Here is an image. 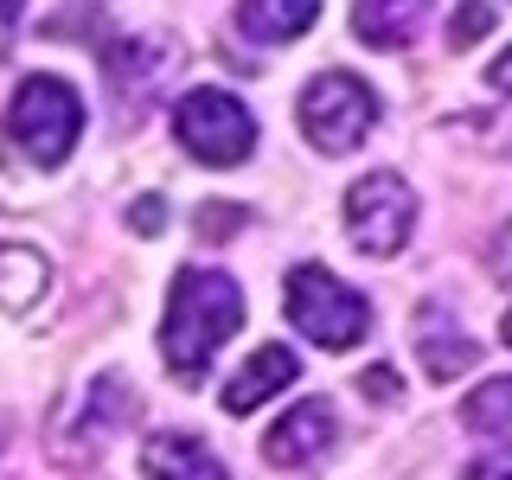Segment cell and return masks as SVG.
<instances>
[{
    "label": "cell",
    "instance_id": "obj_1",
    "mask_svg": "<svg viewBox=\"0 0 512 480\" xmlns=\"http://www.w3.org/2000/svg\"><path fill=\"white\" fill-rule=\"evenodd\" d=\"M244 327V288H237L224 269H180L167 295V327H160V359L173 372H199L212 352Z\"/></svg>",
    "mask_w": 512,
    "mask_h": 480
},
{
    "label": "cell",
    "instance_id": "obj_2",
    "mask_svg": "<svg viewBox=\"0 0 512 480\" xmlns=\"http://www.w3.org/2000/svg\"><path fill=\"white\" fill-rule=\"evenodd\" d=\"M288 320H295L314 346H327V352H346V346H359L365 333H372L365 295L346 288L333 269H320V263L288 269Z\"/></svg>",
    "mask_w": 512,
    "mask_h": 480
},
{
    "label": "cell",
    "instance_id": "obj_3",
    "mask_svg": "<svg viewBox=\"0 0 512 480\" xmlns=\"http://www.w3.org/2000/svg\"><path fill=\"white\" fill-rule=\"evenodd\" d=\"M7 135L20 141L39 167H58V160H71L77 135H84V103H77V90L52 71L26 77L7 103Z\"/></svg>",
    "mask_w": 512,
    "mask_h": 480
},
{
    "label": "cell",
    "instance_id": "obj_4",
    "mask_svg": "<svg viewBox=\"0 0 512 480\" xmlns=\"http://www.w3.org/2000/svg\"><path fill=\"white\" fill-rule=\"evenodd\" d=\"M378 122V96L372 84H359L352 71H320L308 90H301V135L314 141L327 160L352 154Z\"/></svg>",
    "mask_w": 512,
    "mask_h": 480
},
{
    "label": "cell",
    "instance_id": "obj_5",
    "mask_svg": "<svg viewBox=\"0 0 512 480\" xmlns=\"http://www.w3.org/2000/svg\"><path fill=\"white\" fill-rule=\"evenodd\" d=\"M173 135L205 167H244L256 148V122L231 90H186L180 109H173Z\"/></svg>",
    "mask_w": 512,
    "mask_h": 480
},
{
    "label": "cell",
    "instance_id": "obj_6",
    "mask_svg": "<svg viewBox=\"0 0 512 480\" xmlns=\"http://www.w3.org/2000/svg\"><path fill=\"white\" fill-rule=\"evenodd\" d=\"M410 224H416V199L397 173H365L359 186L346 192V231L365 256H397L410 244Z\"/></svg>",
    "mask_w": 512,
    "mask_h": 480
},
{
    "label": "cell",
    "instance_id": "obj_7",
    "mask_svg": "<svg viewBox=\"0 0 512 480\" xmlns=\"http://www.w3.org/2000/svg\"><path fill=\"white\" fill-rule=\"evenodd\" d=\"M96 64H103V84H109V96L122 103V116H135L141 96H148L180 58H173V39H116Z\"/></svg>",
    "mask_w": 512,
    "mask_h": 480
},
{
    "label": "cell",
    "instance_id": "obj_8",
    "mask_svg": "<svg viewBox=\"0 0 512 480\" xmlns=\"http://www.w3.org/2000/svg\"><path fill=\"white\" fill-rule=\"evenodd\" d=\"M333 429H340L333 423V404L327 397H308V404H295L263 436V461L269 468H308V461H320L333 448Z\"/></svg>",
    "mask_w": 512,
    "mask_h": 480
},
{
    "label": "cell",
    "instance_id": "obj_9",
    "mask_svg": "<svg viewBox=\"0 0 512 480\" xmlns=\"http://www.w3.org/2000/svg\"><path fill=\"white\" fill-rule=\"evenodd\" d=\"M295 372H301V365H295V352H288V346H256L250 359L237 365V378L224 384V410H231V416H250L256 404H269L276 391H288Z\"/></svg>",
    "mask_w": 512,
    "mask_h": 480
},
{
    "label": "cell",
    "instance_id": "obj_10",
    "mask_svg": "<svg viewBox=\"0 0 512 480\" xmlns=\"http://www.w3.org/2000/svg\"><path fill=\"white\" fill-rule=\"evenodd\" d=\"M416 352H423L429 378H455V372H468V365L480 359V346L455 327V320H448L442 301H429V308L416 314Z\"/></svg>",
    "mask_w": 512,
    "mask_h": 480
},
{
    "label": "cell",
    "instance_id": "obj_11",
    "mask_svg": "<svg viewBox=\"0 0 512 480\" xmlns=\"http://www.w3.org/2000/svg\"><path fill=\"white\" fill-rule=\"evenodd\" d=\"M141 474L148 480H224L218 455L199 436H148L141 442Z\"/></svg>",
    "mask_w": 512,
    "mask_h": 480
},
{
    "label": "cell",
    "instance_id": "obj_12",
    "mask_svg": "<svg viewBox=\"0 0 512 480\" xmlns=\"http://www.w3.org/2000/svg\"><path fill=\"white\" fill-rule=\"evenodd\" d=\"M45 282H52V263L32 244H0V308L26 314L45 295Z\"/></svg>",
    "mask_w": 512,
    "mask_h": 480
},
{
    "label": "cell",
    "instance_id": "obj_13",
    "mask_svg": "<svg viewBox=\"0 0 512 480\" xmlns=\"http://www.w3.org/2000/svg\"><path fill=\"white\" fill-rule=\"evenodd\" d=\"M320 20L314 0H256V7H237V26L250 32V39H295V32H308Z\"/></svg>",
    "mask_w": 512,
    "mask_h": 480
},
{
    "label": "cell",
    "instance_id": "obj_14",
    "mask_svg": "<svg viewBox=\"0 0 512 480\" xmlns=\"http://www.w3.org/2000/svg\"><path fill=\"white\" fill-rule=\"evenodd\" d=\"M416 26H423V13L404 7V0H378V7H352V32H359L365 45H410Z\"/></svg>",
    "mask_w": 512,
    "mask_h": 480
},
{
    "label": "cell",
    "instance_id": "obj_15",
    "mask_svg": "<svg viewBox=\"0 0 512 480\" xmlns=\"http://www.w3.org/2000/svg\"><path fill=\"white\" fill-rule=\"evenodd\" d=\"M461 423L480 436H512V378H487L480 391L461 404Z\"/></svg>",
    "mask_w": 512,
    "mask_h": 480
},
{
    "label": "cell",
    "instance_id": "obj_16",
    "mask_svg": "<svg viewBox=\"0 0 512 480\" xmlns=\"http://www.w3.org/2000/svg\"><path fill=\"white\" fill-rule=\"evenodd\" d=\"M122 410H128V384L116 378V372H103V378H96L90 384V436H109V429H116L122 423Z\"/></svg>",
    "mask_w": 512,
    "mask_h": 480
},
{
    "label": "cell",
    "instance_id": "obj_17",
    "mask_svg": "<svg viewBox=\"0 0 512 480\" xmlns=\"http://www.w3.org/2000/svg\"><path fill=\"white\" fill-rule=\"evenodd\" d=\"M493 26H500V13H493V7H468V13H455V20H448V45H455V52H461V45L487 39Z\"/></svg>",
    "mask_w": 512,
    "mask_h": 480
},
{
    "label": "cell",
    "instance_id": "obj_18",
    "mask_svg": "<svg viewBox=\"0 0 512 480\" xmlns=\"http://www.w3.org/2000/svg\"><path fill=\"white\" fill-rule=\"evenodd\" d=\"M199 237H231V231H244V205H231V199H218V205H199Z\"/></svg>",
    "mask_w": 512,
    "mask_h": 480
},
{
    "label": "cell",
    "instance_id": "obj_19",
    "mask_svg": "<svg viewBox=\"0 0 512 480\" xmlns=\"http://www.w3.org/2000/svg\"><path fill=\"white\" fill-rule=\"evenodd\" d=\"M128 231H135V237H160V231H167V205H160V199H135V205H128Z\"/></svg>",
    "mask_w": 512,
    "mask_h": 480
},
{
    "label": "cell",
    "instance_id": "obj_20",
    "mask_svg": "<svg viewBox=\"0 0 512 480\" xmlns=\"http://www.w3.org/2000/svg\"><path fill=\"white\" fill-rule=\"evenodd\" d=\"M461 480H512V448H500V455H480L461 468Z\"/></svg>",
    "mask_w": 512,
    "mask_h": 480
},
{
    "label": "cell",
    "instance_id": "obj_21",
    "mask_svg": "<svg viewBox=\"0 0 512 480\" xmlns=\"http://www.w3.org/2000/svg\"><path fill=\"white\" fill-rule=\"evenodd\" d=\"M487 84L500 90V96H512V45H506V52H500V58L487 64Z\"/></svg>",
    "mask_w": 512,
    "mask_h": 480
},
{
    "label": "cell",
    "instance_id": "obj_22",
    "mask_svg": "<svg viewBox=\"0 0 512 480\" xmlns=\"http://www.w3.org/2000/svg\"><path fill=\"white\" fill-rule=\"evenodd\" d=\"M493 276H500V282H512V231H500V237H493Z\"/></svg>",
    "mask_w": 512,
    "mask_h": 480
},
{
    "label": "cell",
    "instance_id": "obj_23",
    "mask_svg": "<svg viewBox=\"0 0 512 480\" xmlns=\"http://www.w3.org/2000/svg\"><path fill=\"white\" fill-rule=\"evenodd\" d=\"M365 391H372V397H391L397 391V372H391V365H372V372H365Z\"/></svg>",
    "mask_w": 512,
    "mask_h": 480
},
{
    "label": "cell",
    "instance_id": "obj_24",
    "mask_svg": "<svg viewBox=\"0 0 512 480\" xmlns=\"http://www.w3.org/2000/svg\"><path fill=\"white\" fill-rule=\"evenodd\" d=\"M13 26H20V7H0V58H7V45H13Z\"/></svg>",
    "mask_w": 512,
    "mask_h": 480
},
{
    "label": "cell",
    "instance_id": "obj_25",
    "mask_svg": "<svg viewBox=\"0 0 512 480\" xmlns=\"http://www.w3.org/2000/svg\"><path fill=\"white\" fill-rule=\"evenodd\" d=\"M500 340H506V346H512V314H506V320H500Z\"/></svg>",
    "mask_w": 512,
    "mask_h": 480
}]
</instances>
